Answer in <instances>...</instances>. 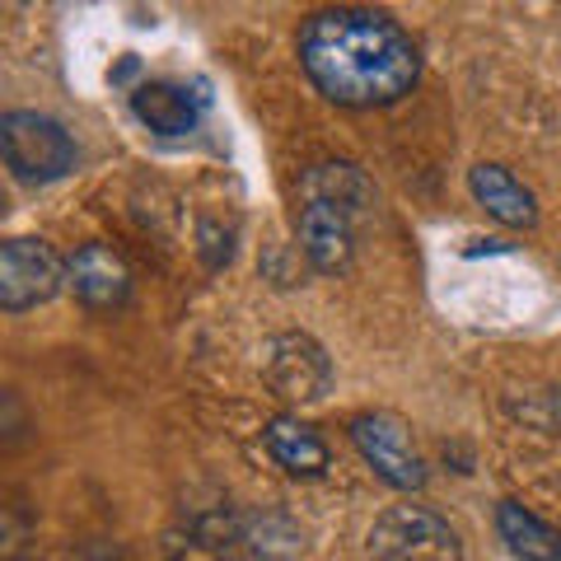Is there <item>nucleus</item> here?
<instances>
[{"label": "nucleus", "mask_w": 561, "mask_h": 561, "mask_svg": "<svg viewBox=\"0 0 561 561\" xmlns=\"http://www.w3.org/2000/svg\"><path fill=\"white\" fill-rule=\"evenodd\" d=\"M300 66L346 108H383L416 84V43L379 10H319L300 28Z\"/></svg>", "instance_id": "nucleus-1"}, {"label": "nucleus", "mask_w": 561, "mask_h": 561, "mask_svg": "<svg viewBox=\"0 0 561 561\" xmlns=\"http://www.w3.org/2000/svg\"><path fill=\"white\" fill-rule=\"evenodd\" d=\"M0 150L14 179L24 183H51L76 169V140L57 117L43 113H5L0 117Z\"/></svg>", "instance_id": "nucleus-2"}, {"label": "nucleus", "mask_w": 561, "mask_h": 561, "mask_svg": "<svg viewBox=\"0 0 561 561\" xmlns=\"http://www.w3.org/2000/svg\"><path fill=\"white\" fill-rule=\"evenodd\" d=\"M375 561H463V542L440 515L421 505H393L370 529Z\"/></svg>", "instance_id": "nucleus-3"}, {"label": "nucleus", "mask_w": 561, "mask_h": 561, "mask_svg": "<svg viewBox=\"0 0 561 561\" xmlns=\"http://www.w3.org/2000/svg\"><path fill=\"white\" fill-rule=\"evenodd\" d=\"M66 280V262L43 239H10L0 249V305L10 313H24L33 305H47Z\"/></svg>", "instance_id": "nucleus-4"}, {"label": "nucleus", "mask_w": 561, "mask_h": 561, "mask_svg": "<svg viewBox=\"0 0 561 561\" xmlns=\"http://www.w3.org/2000/svg\"><path fill=\"white\" fill-rule=\"evenodd\" d=\"M351 440H356V449L365 454V463H370L389 486L416 491L421 482H426V463H421V454L412 445V431L402 426L393 412L356 416L351 421Z\"/></svg>", "instance_id": "nucleus-5"}, {"label": "nucleus", "mask_w": 561, "mask_h": 561, "mask_svg": "<svg viewBox=\"0 0 561 561\" xmlns=\"http://www.w3.org/2000/svg\"><path fill=\"white\" fill-rule=\"evenodd\" d=\"M262 375L286 402H319L332 389V365L323 346L305 332H280L262 351Z\"/></svg>", "instance_id": "nucleus-6"}, {"label": "nucleus", "mask_w": 561, "mask_h": 561, "mask_svg": "<svg viewBox=\"0 0 561 561\" xmlns=\"http://www.w3.org/2000/svg\"><path fill=\"white\" fill-rule=\"evenodd\" d=\"M356 216H360V210H351L342 202L305 197L300 216H295V239H300V253L319 272H346L351 257H356Z\"/></svg>", "instance_id": "nucleus-7"}, {"label": "nucleus", "mask_w": 561, "mask_h": 561, "mask_svg": "<svg viewBox=\"0 0 561 561\" xmlns=\"http://www.w3.org/2000/svg\"><path fill=\"white\" fill-rule=\"evenodd\" d=\"M66 280H70V290H76V300L90 309H117V305H127V295H131L127 262L113 249H103V243H84V249L66 262Z\"/></svg>", "instance_id": "nucleus-8"}, {"label": "nucleus", "mask_w": 561, "mask_h": 561, "mask_svg": "<svg viewBox=\"0 0 561 561\" xmlns=\"http://www.w3.org/2000/svg\"><path fill=\"white\" fill-rule=\"evenodd\" d=\"M131 113L160 136H187V131H197L202 99L183 90V84L154 80V84H136L131 90Z\"/></svg>", "instance_id": "nucleus-9"}, {"label": "nucleus", "mask_w": 561, "mask_h": 561, "mask_svg": "<svg viewBox=\"0 0 561 561\" xmlns=\"http://www.w3.org/2000/svg\"><path fill=\"white\" fill-rule=\"evenodd\" d=\"M468 187H472V197H478V206H486L501 225H519V230H529V225L538 220L534 192L524 187L511 169H501V164H478V169L468 173Z\"/></svg>", "instance_id": "nucleus-10"}, {"label": "nucleus", "mask_w": 561, "mask_h": 561, "mask_svg": "<svg viewBox=\"0 0 561 561\" xmlns=\"http://www.w3.org/2000/svg\"><path fill=\"white\" fill-rule=\"evenodd\" d=\"M262 440H267V454L290 472V478H319L328 468V445L309 426H300L295 416H272L267 431H262Z\"/></svg>", "instance_id": "nucleus-11"}, {"label": "nucleus", "mask_w": 561, "mask_h": 561, "mask_svg": "<svg viewBox=\"0 0 561 561\" xmlns=\"http://www.w3.org/2000/svg\"><path fill=\"white\" fill-rule=\"evenodd\" d=\"M496 524H501V538L511 542L515 557H524V561H561V534L548 529L542 519H534L524 505L501 501Z\"/></svg>", "instance_id": "nucleus-12"}, {"label": "nucleus", "mask_w": 561, "mask_h": 561, "mask_svg": "<svg viewBox=\"0 0 561 561\" xmlns=\"http://www.w3.org/2000/svg\"><path fill=\"white\" fill-rule=\"evenodd\" d=\"M84 561H122V552L117 548H90V552H84Z\"/></svg>", "instance_id": "nucleus-13"}]
</instances>
